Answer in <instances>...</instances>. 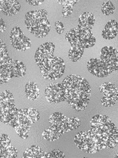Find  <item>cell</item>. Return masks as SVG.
<instances>
[{
    "instance_id": "cell-1",
    "label": "cell",
    "mask_w": 118,
    "mask_h": 158,
    "mask_svg": "<svg viewBox=\"0 0 118 158\" xmlns=\"http://www.w3.org/2000/svg\"><path fill=\"white\" fill-rule=\"evenodd\" d=\"M62 84L68 104L77 111L85 110L91 94V86L86 79L78 75H70L64 79Z\"/></svg>"
},
{
    "instance_id": "cell-2",
    "label": "cell",
    "mask_w": 118,
    "mask_h": 158,
    "mask_svg": "<svg viewBox=\"0 0 118 158\" xmlns=\"http://www.w3.org/2000/svg\"><path fill=\"white\" fill-rule=\"evenodd\" d=\"M90 126L100 150L112 149L118 144V129L109 117L96 115L92 117Z\"/></svg>"
},
{
    "instance_id": "cell-3",
    "label": "cell",
    "mask_w": 118,
    "mask_h": 158,
    "mask_svg": "<svg viewBox=\"0 0 118 158\" xmlns=\"http://www.w3.org/2000/svg\"><path fill=\"white\" fill-rule=\"evenodd\" d=\"M24 23L28 31L37 38L46 36L51 31L50 22L45 9L28 12L24 18Z\"/></svg>"
},
{
    "instance_id": "cell-4",
    "label": "cell",
    "mask_w": 118,
    "mask_h": 158,
    "mask_svg": "<svg viewBox=\"0 0 118 158\" xmlns=\"http://www.w3.org/2000/svg\"><path fill=\"white\" fill-rule=\"evenodd\" d=\"M43 77L47 80L55 81L61 78L66 71V63L61 57L51 56L38 65Z\"/></svg>"
},
{
    "instance_id": "cell-5",
    "label": "cell",
    "mask_w": 118,
    "mask_h": 158,
    "mask_svg": "<svg viewBox=\"0 0 118 158\" xmlns=\"http://www.w3.org/2000/svg\"><path fill=\"white\" fill-rule=\"evenodd\" d=\"M66 40L72 46H80L83 48H89L95 46L96 38L91 30L80 25L72 28L66 34Z\"/></svg>"
},
{
    "instance_id": "cell-6",
    "label": "cell",
    "mask_w": 118,
    "mask_h": 158,
    "mask_svg": "<svg viewBox=\"0 0 118 158\" xmlns=\"http://www.w3.org/2000/svg\"><path fill=\"white\" fill-rule=\"evenodd\" d=\"M18 109L15 106L13 94L5 90L1 92V121L9 125L16 115Z\"/></svg>"
},
{
    "instance_id": "cell-7",
    "label": "cell",
    "mask_w": 118,
    "mask_h": 158,
    "mask_svg": "<svg viewBox=\"0 0 118 158\" xmlns=\"http://www.w3.org/2000/svg\"><path fill=\"white\" fill-rule=\"evenodd\" d=\"M74 142L79 149L88 154H95L100 150L96 138L91 130L77 133Z\"/></svg>"
},
{
    "instance_id": "cell-8",
    "label": "cell",
    "mask_w": 118,
    "mask_h": 158,
    "mask_svg": "<svg viewBox=\"0 0 118 158\" xmlns=\"http://www.w3.org/2000/svg\"><path fill=\"white\" fill-rule=\"evenodd\" d=\"M13 60L9 56L7 46L2 40H1L0 46V69L1 75L0 80L1 84L7 83L10 79L14 77L13 74Z\"/></svg>"
},
{
    "instance_id": "cell-9",
    "label": "cell",
    "mask_w": 118,
    "mask_h": 158,
    "mask_svg": "<svg viewBox=\"0 0 118 158\" xmlns=\"http://www.w3.org/2000/svg\"><path fill=\"white\" fill-rule=\"evenodd\" d=\"M10 42L12 46L19 51H26L32 46L30 40L24 35L21 28L17 26L10 33Z\"/></svg>"
},
{
    "instance_id": "cell-10",
    "label": "cell",
    "mask_w": 118,
    "mask_h": 158,
    "mask_svg": "<svg viewBox=\"0 0 118 158\" xmlns=\"http://www.w3.org/2000/svg\"><path fill=\"white\" fill-rule=\"evenodd\" d=\"M45 96L50 103H57L66 101L65 88L62 82L50 84L45 88Z\"/></svg>"
},
{
    "instance_id": "cell-11",
    "label": "cell",
    "mask_w": 118,
    "mask_h": 158,
    "mask_svg": "<svg viewBox=\"0 0 118 158\" xmlns=\"http://www.w3.org/2000/svg\"><path fill=\"white\" fill-rule=\"evenodd\" d=\"M100 58L111 73L118 71V49L112 46L102 48Z\"/></svg>"
},
{
    "instance_id": "cell-12",
    "label": "cell",
    "mask_w": 118,
    "mask_h": 158,
    "mask_svg": "<svg viewBox=\"0 0 118 158\" xmlns=\"http://www.w3.org/2000/svg\"><path fill=\"white\" fill-rule=\"evenodd\" d=\"M102 94V104L104 107H112L118 100V90L117 87L111 82H105L100 86Z\"/></svg>"
},
{
    "instance_id": "cell-13",
    "label": "cell",
    "mask_w": 118,
    "mask_h": 158,
    "mask_svg": "<svg viewBox=\"0 0 118 158\" xmlns=\"http://www.w3.org/2000/svg\"><path fill=\"white\" fill-rule=\"evenodd\" d=\"M87 68L88 72L97 77H106L110 75V71L100 59L92 58L87 62Z\"/></svg>"
},
{
    "instance_id": "cell-14",
    "label": "cell",
    "mask_w": 118,
    "mask_h": 158,
    "mask_svg": "<svg viewBox=\"0 0 118 158\" xmlns=\"http://www.w3.org/2000/svg\"><path fill=\"white\" fill-rule=\"evenodd\" d=\"M66 119L67 117L61 112L53 113L49 118V122L52 129L55 131L62 136L66 132Z\"/></svg>"
},
{
    "instance_id": "cell-15",
    "label": "cell",
    "mask_w": 118,
    "mask_h": 158,
    "mask_svg": "<svg viewBox=\"0 0 118 158\" xmlns=\"http://www.w3.org/2000/svg\"><path fill=\"white\" fill-rule=\"evenodd\" d=\"M0 153L2 158H14L18 155V150L12 145L11 139L6 134L1 135Z\"/></svg>"
},
{
    "instance_id": "cell-16",
    "label": "cell",
    "mask_w": 118,
    "mask_h": 158,
    "mask_svg": "<svg viewBox=\"0 0 118 158\" xmlns=\"http://www.w3.org/2000/svg\"><path fill=\"white\" fill-rule=\"evenodd\" d=\"M55 49V45L53 42H45L39 46L34 56L35 62L39 65L43 61L49 57L53 56Z\"/></svg>"
},
{
    "instance_id": "cell-17",
    "label": "cell",
    "mask_w": 118,
    "mask_h": 158,
    "mask_svg": "<svg viewBox=\"0 0 118 158\" xmlns=\"http://www.w3.org/2000/svg\"><path fill=\"white\" fill-rule=\"evenodd\" d=\"M0 7L2 12L7 16L17 14L21 8V4L16 0H1Z\"/></svg>"
},
{
    "instance_id": "cell-18",
    "label": "cell",
    "mask_w": 118,
    "mask_h": 158,
    "mask_svg": "<svg viewBox=\"0 0 118 158\" xmlns=\"http://www.w3.org/2000/svg\"><path fill=\"white\" fill-rule=\"evenodd\" d=\"M118 34V23L116 20H110L105 25L102 32V36L106 40H112Z\"/></svg>"
},
{
    "instance_id": "cell-19",
    "label": "cell",
    "mask_w": 118,
    "mask_h": 158,
    "mask_svg": "<svg viewBox=\"0 0 118 158\" xmlns=\"http://www.w3.org/2000/svg\"><path fill=\"white\" fill-rule=\"evenodd\" d=\"M47 154L41 148L36 145H32L28 148L23 153L24 158H39L47 157Z\"/></svg>"
},
{
    "instance_id": "cell-20",
    "label": "cell",
    "mask_w": 118,
    "mask_h": 158,
    "mask_svg": "<svg viewBox=\"0 0 118 158\" xmlns=\"http://www.w3.org/2000/svg\"><path fill=\"white\" fill-rule=\"evenodd\" d=\"M40 89L36 82H28L25 87V95L30 100H36L39 96Z\"/></svg>"
},
{
    "instance_id": "cell-21",
    "label": "cell",
    "mask_w": 118,
    "mask_h": 158,
    "mask_svg": "<svg viewBox=\"0 0 118 158\" xmlns=\"http://www.w3.org/2000/svg\"><path fill=\"white\" fill-rule=\"evenodd\" d=\"M79 25L85 28L91 30L94 26L95 19V16L91 12H85L81 15L79 18Z\"/></svg>"
},
{
    "instance_id": "cell-22",
    "label": "cell",
    "mask_w": 118,
    "mask_h": 158,
    "mask_svg": "<svg viewBox=\"0 0 118 158\" xmlns=\"http://www.w3.org/2000/svg\"><path fill=\"white\" fill-rule=\"evenodd\" d=\"M84 52V48L80 46H72L68 52V56L73 62H76L80 60L83 56Z\"/></svg>"
},
{
    "instance_id": "cell-23",
    "label": "cell",
    "mask_w": 118,
    "mask_h": 158,
    "mask_svg": "<svg viewBox=\"0 0 118 158\" xmlns=\"http://www.w3.org/2000/svg\"><path fill=\"white\" fill-rule=\"evenodd\" d=\"M13 74L14 77H22L25 75L26 72V66L19 60H13Z\"/></svg>"
},
{
    "instance_id": "cell-24",
    "label": "cell",
    "mask_w": 118,
    "mask_h": 158,
    "mask_svg": "<svg viewBox=\"0 0 118 158\" xmlns=\"http://www.w3.org/2000/svg\"><path fill=\"white\" fill-rule=\"evenodd\" d=\"M24 113L28 119L32 123V125L34 123H36L40 118V114L39 111L34 108H26L23 109Z\"/></svg>"
},
{
    "instance_id": "cell-25",
    "label": "cell",
    "mask_w": 118,
    "mask_h": 158,
    "mask_svg": "<svg viewBox=\"0 0 118 158\" xmlns=\"http://www.w3.org/2000/svg\"><path fill=\"white\" fill-rule=\"evenodd\" d=\"M42 137L47 141L53 142L58 140L61 136L55 131H54L51 127H49L43 132Z\"/></svg>"
},
{
    "instance_id": "cell-26",
    "label": "cell",
    "mask_w": 118,
    "mask_h": 158,
    "mask_svg": "<svg viewBox=\"0 0 118 158\" xmlns=\"http://www.w3.org/2000/svg\"><path fill=\"white\" fill-rule=\"evenodd\" d=\"M81 125V121L77 117L68 118L66 119V132L73 131Z\"/></svg>"
},
{
    "instance_id": "cell-27",
    "label": "cell",
    "mask_w": 118,
    "mask_h": 158,
    "mask_svg": "<svg viewBox=\"0 0 118 158\" xmlns=\"http://www.w3.org/2000/svg\"><path fill=\"white\" fill-rule=\"evenodd\" d=\"M115 11V6L110 1H105L102 6V12L104 15L108 16L112 15Z\"/></svg>"
},
{
    "instance_id": "cell-28",
    "label": "cell",
    "mask_w": 118,
    "mask_h": 158,
    "mask_svg": "<svg viewBox=\"0 0 118 158\" xmlns=\"http://www.w3.org/2000/svg\"><path fill=\"white\" fill-rule=\"evenodd\" d=\"M66 155L59 150H53L51 153H47V157L50 158H62L65 157Z\"/></svg>"
},
{
    "instance_id": "cell-29",
    "label": "cell",
    "mask_w": 118,
    "mask_h": 158,
    "mask_svg": "<svg viewBox=\"0 0 118 158\" xmlns=\"http://www.w3.org/2000/svg\"><path fill=\"white\" fill-rule=\"evenodd\" d=\"M55 29L56 31L57 32L58 34H62L64 32H65V26L62 22L61 21H56L55 23Z\"/></svg>"
},
{
    "instance_id": "cell-30",
    "label": "cell",
    "mask_w": 118,
    "mask_h": 158,
    "mask_svg": "<svg viewBox=\"0 0 118 158\" xmlns=\"http://www.w3.org/2000/svg\"><path fill=\"white\" fill-rule=\"evenodd\" d=\"M73 7H72V6L63 7L62 11V15L65 17H67L69 15H70L73 12Z\"/></svg>"
},
{
    "instance_id": "cell-31",
    "label": "cell",
    "mask_w": 118,
    "mask_h": 158,
    "mask_svg": "<svg viewBox=\"0 0 118 158\" xmlns=\"http://www.w3.org/2000/svg\"><path fill=\"white\" fill-rule=\"evenodd\" d=\"M59 3L62 4L63 7L65 6H72L73 7L74 5L77 2L76 0H61V1H58Z\"/></svg>"
},
{
    "instance_id": "cell-32",
    "label": "cell",
    "mask_w": 118,
    "mask_h": 158,
    "mask_svg": "<svg viewBox=\"0 0 118 158\" xmlns=\"http://www.w3.org/2000/svg\"><path fill=\"white\" fill-rule=\"evenodd\" d=\"M26 2L30 5H31V6H37L43 3V2H45V1H43V0H29V1L26 0Z\"/></svg>"
},
{
    "instance_id": "cell-33",
    "label": "cell",
    "mask_w": 118,
    "mask_h": 158,
    "mask_svg": "<svg viewBox=\"0 0 118 158\" xmlns=\"http://www.w3.org/2000/svg\"><path fill=\"white\" fill-rule=\"evenodd\" d=\"M0 29H1V32H3L7 29V26L6 23L3 21L2 18H1V22H0Z\"/></svg>"
},
{
    "instance_id": "cell-34",
    "label": "cell",
    "mask_w": 118,
    "mask_h": 158,
    "mask_svg": "<svg viewBox=\"0 0 118 158\" xmlns=\"http://www.w3.org/2000/svg\"><path fill=\"white\" fill-rule=\"evenodd\" d=\"M114 157H118V153H117L116 155Z\"/></svg>"
}]
</instances>
